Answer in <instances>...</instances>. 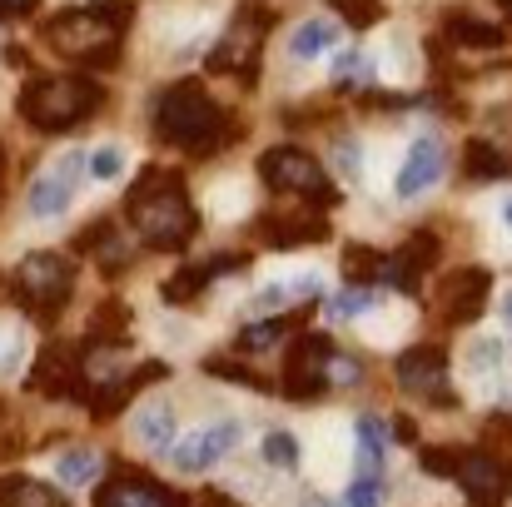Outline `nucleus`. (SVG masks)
I'll return each instance as SVG.
<instances>
[{"mask_svg":"<svg viewBox=\"0 0 512 507\" xmlns=\"http://www.w3.org/2000/svg\"><path fill=\"white\" fill-rule=\"evenodd\" d=\"M130 30V5L125 0H90V5H70L60 15H50L40 25L45 45L65 60L80 65H115V45Z\"/></svg>","mask_w":512,"mask_h":507,"instance_id":"1","label":"nucleus"},{"mask_svg":"<svg viewBox=\"0 0 512 507\" xmlns=\"http://www.w3.org/2000/svg\"><path fill=\"white\" fill-rule=\"evenodd\" d=\"M125 209H130L135 234L150 249H184L199 229V214H194L179 174H170V169H145V179L130 189Z\"/></svg>","mask_w":512,"mask_h":507,"instance_id":"2","label":"nucleus"},{"mask_svg":"<svg viewBox=\"0 0 512 507\" xmlns=\"http://www.w3.org/2000/svg\"><path fill=\"white\" fill-rule=\"evenodd\" d=\"M155 130H160L165 145L184 150V155H209V150H219L224 140H234V135H224V130H229V125H224V110H219L214 95H209L204 85H194V80H179V85H170V90L160 95V105H155Z\"/></svg>","mask_w":512,"mask_h":507,"instance_id":"3","label":"nucleus"},{"mask_svg":"<svg viewBox=\"0 0 512 507\" xmlns=\"http://www.w3.org/2000/svg\"><path fill=\"white\" fill-rule=\"evenodd\" d=\"M100 100H105L100 85L85 80V75H40V80H30L20 90V115L35 130L55 135V130H70V125L90 120L100 110Z\"/></svg>","mask_w":512,"mask_h":507,"instance_id":"4","label":"nucleus"},{"mask_svg":"<svg viewBox=\"0 0 512 507\" xmlns=\"http://www.w3.org/2000/svg\"><path fill=\"white\" fill-rule=\"evenodd\" d=\"M10 289H15V304H20L30 319L50 324V319L65 309L70 289H75V264H70L65 254L35 249V254H25V259L15 264V274H10Z\"/></svg>","mask_w":512,"mask_h":507,"instance_id":"5","label":"nucleus"},{"mask_svg":"<svg viewBox=\"0 0 512 507\" xmlns=\"http://www.w3.org/2000/svg\"><path fill=\"white\" fill-rule=\"evenodd\" d=\"M269 25H274V15H264V10H254V5H244L234 20H229V30L219 35V45L209 50V70L214 75H234V80H254V70H259V50H264V35H269Z\"/></svg>","mask_w":512,"mask_h":507,"instance_id":"6","label":"nucleus"},{"mask_svg":"<svg viewBox=\"0 0 512 507\" xmlns=\"http://www.w3.org/2000/svg\"><path fill=\"white\" fill-rule=\"evenodd\" d=\"M259 174H264V184H269L274 194H299V199L334 204V184H329L324 165H319L314 155L294 150V145H279V150H269V155L259 160Z\"/></svg>","mask_w":512,"mask_h":507,"instance_id":"7","label":"nucleus"},{"mask_svg":"<svg viewBox=\"0 0 512 507\" xmlns=\"http://www.w3.org/2000/svg\"><path fill=\"white\" fill-rule=\"evenodd\" d=\"M453 483L473 507H503L512 498V458L498 453H458Z\"/></svg>","mask_w":512,"mask_h":507,"instance_id":"8","label":"nucleus"},{"mask_svg":"<svg viewBox=\"0 0 512 507\" xmlns=\"http://www.w3.org/2000/svg\"><path fill=\"white\" fill-rule=\"evenodd\" d=\"M398 388L408 393V398H418V403H438V408H453L458 398H453V383H448V358H443V348H408L403 358H398Z\"/></svg>","mask_w":512,"mask_h":507,"instance_id":"9","label":"nucleus"},{"mask_svg":"<svg viewBox=\"0 0 512 507\" xmlns=\"http://www.w3.org/2000/svg\"><path fill=\"white\" fill-rule=\"evenodd\" d=\"M239 438H244V428H239L234 418H219V423H209V428H199V433H189V438H174L170 463L179 473H209L224 453L239 448Z\"/></svg>","mask_w":512,"mask_h":507,"instance_id":"10","label":"nucleus"},{"mask_svg":"<svg viewBox=\"0 0 512 507\" xmlns=\"http://www.w3.org/2000/svg\"><path fill=\"white\" fill-rule=\"evenodd\" d=\"M329 358H334V343L324 334H299V343L289 348V363H284V393L289 398H314L329 388Z\"/></svg>","mask_w":512,"mask_h":507,"instance_id":"11","label":"nucleus"},{"mask_svg":"<svg viewBox=\"0 0 512 507\" xmlns=\"http://www.w3.org/2000/svg\"><path fill=\"white\" fill-rule=\"evenodd\" d=\"M488 304V274L483 269H453L438 289H433V314L443 324H473Z\"/></svg>","mask_w":512,"mask_h":507,"instance_id":"12","label":"nucleus"},{"mask_svg":"<svg viewBox=\"0 0 512 507\" xmlns=\"http://www.w3.org/2000/svg\"><path fill=\"white\" fill-rule=\"evenodd\" d=\"M80 174H85V155H80V150L60 155L55 165L30 184V214H35V219H55V214H65L70 199L80 194Z\"/></svg>","mask_w":512,"mask_h":507,"instance_id":"13","label":"nucleus"},{"mask_svg":"<svg viewBox=\"0 0 512 507\" xmlns=\"http://www.w3.org/2000/svg\"><path fill=\"white\" fill-rule=\"evenodd\" d=\"M95 507H189V498L170 493L165 483H155V478H145V473L120 468V473L95 493Z\"/></svg>","mask_w":512,"mask_h":507,"instance_id":"14","label":"nucleus"},{"mask_svg":"<svg viewBox=\"0 0 512 507\" xmlns=\"http://www.w3.org/2000/svg\"><path fill=\"white\" fill-rule=\"evenodd\" d=\"M30 388L40 398H65V393H80V348L70 343H45L35 368H30Z\"/></svg>","mask_w":512,"mask_h":507,"instance_id":"15","label":"nucleus"},{"mask_svg":"<svg viewBox=\"0 0 512 507\" xmlns=\"http://www.w3.org/2000/svg\"><path fill=\"white\" fill-rule=\"evenodd\" d=\"M438 179H443V140H438V135H418V140L408 145V160L398 169L393 189H398V199H418V194H428Z\"/></svg>","mask_w":512,"mask_h":507,"instance_id":"16","label":"nucleus"},{"mask_svg":"<svg viewBox=\"0 0 512 507\" xmlns=\"http://www.w3.org/2000/svg\"><path fill=\"white\" fill-rule=\"evenodd\" d=\"M433 254H438V239H433V234H413L398 254H388V259H383L378 279H383L388 289H398V294H418L423 269L433 264Z\"/></svg>","mask_w":512,"mask_h":507,"instance_id":"17","label":"nucleus"},{"mask_svg":"<svg viewBox=\"0 0 512 507\" xmlns=\"http://www.w3.org/2000/svg\"><path fill=\"white\" fill-rule=\"evenodd\" d=\"M259 234L274 249H294V244L324 239L329 234V219L324 214H309V209H299V214H269V219H259Z\"/></svg>","mask_w":512,"mask_h":507,"instance_id":"18","label":"nucleus"},{"mask_svg":"<svg viewBox=\"0 0 512 507\" xmlns=\"http://www.w3.org/2000/svg\"><path fill=\"white\" fill-rule=\"evenodd\" d=\"M234 269H244V254H219V259H209V264H184L170 284H165V299H170V304H189V299L204 294L209 279L234 274Z\"/></svg>","mask_w":512,"mask_h":507,"instance_id":"19","label":"nucleus"},{"mask_svg":"<svg viewBox=\"0 0 512 507\" xmlns=\"http://www.w3.org/2000/svg\"><path fill=\"white\" fill-rule=\"evenodd\" d=\"M135 438H140L150 453H170L174 438H179V418H174L170 403H150V408H140V418H135Z\"/></svg>","mask_w":512,"mask_h":507,"instance_id":"20","label":"nucleus"},{"mask_svg":"<svg viewBox=\"0 0 512 507\" xmlns=\"http://www.w3.org/2000/svg\"><path fill=\"white\" fill-rule=\"evenodd\" d=\"M353 438H358V473L363 478H383V463H388V428L378 418H358L353 423Z\"/></svg>","mask_w":512,"mask_h":507,"instance_id":"21","label":"nucleus"},{"mask_svg":"<svg viewBox=\"0 0 512 507\" xmlns=\"http://www.w3.org/2000/svg\"><path fill=\"white\" fill-rule=\"evenodd\" d=\"M0 507H70V498L35 478H0Z\"/></svg>","mask_w":512,"mask_h":507,"instance_id":"22","label":"nucleus"},{"mask_svg":"<svg viewBox=\"0 0 512 507\" xmlns=\"http://www.w3.org/2000/svg\"><path fill=\"white\" fill-rule=\"evenodd\" d=\"M443 35H448L458 50H498V45H503V30L488 25V20H473V15H448V20H443Z\"/></svg>","mask_w":512,"mask_h":507,"instance_id":"23","label":"nucleus"},{"mask_svg":"<svg viewBox=\"0 0 512 507\" xmlns=\"http://www.w3.org/2000/svg\"><path fill=\"white\" fill-rule=\"evenodd\" d=\"M75 244H80V249H100L95 259H100L105 269H125V264H130V254H125V244H120V229H115L110 219H95Z\"/></svg>","mask_w":512,"mask_h":507,"instance_id":"24","label":"nucleus"},{"mask_svg":"<svg viewBox=\"0 0 512 507\" xmlns=\"http://www.w3.org/2000/svg\"><path fill=\"white\" fill-rule=\"evenodd\" d=\"M334 40H339V25H334V20H304V25L289 35V55H294V60H314V55L334 50Z\"/></svg>","mask_w":512,"mask_h":507,"instance_id":"25","label":"nucleus"},{"mask_svg":"<svg viewBox=\"0 0 512 507\" xmlns=\"http://www.w3.org/2000/svg\"><path fill=\"white\" fill-rule=\"evenodd\" d=\"M463 165H468V174L473 179H503L508 174V155H498L488 140H468V150H463Z\"/></svg>","mask_w":512,"mask_h":507,"instance_id":"26","label":"nucleus"},{"mask_svg":"<svg viewBox=\"0 0 512 507\" xmlns=\"http://www.w3.org/2000/svg\"><path fill=\"white\" fill-rule=\"evenodd\" d=\"M289 319H279V314H269V319H259V324H249L244 334H239V348L244 353H259V348H279L284 338H289Z\"/></svg>","mask_w":512,"mask_h":507,"instance_id":"27","label":"nucleus"},{"mask_svg":"<svg viewBox=\"0 0 512 507\" xmlns=\"http://www.w3.org/2000/svg\"><path fill=\"white\" fill-rule=\"evenodd\" d=\"M55 473H60V483H65V488H85V483L100 473V458H95V453H85V448H75V453H65V458L55 463Z\"/></svg>","mask_w":512,"mask_h":507,"instance_id":"28","label":"nucleus"},{"mask_svg":"<svg viewBox=\"0 0 512 507\" xmlns=\"http://www.w3.org/2000/svg\"><path fill=\"white\" fill-rule=\"evenodd\" d=\"M378 269H383V259H378L373 249H363V244H348V249H343V274H348L353 284H373Z\"/></svg>","mask_w":512,"mask_h":507,"instance_id":"29","label":"nucleus"},{"mask_svg":"<svg viewBox=\"0 0 512 507\" xmlns=\"http://www.w3.org/2000/svg\"><path fill=\"white\" fill-rule=\"evenodd\" d=\"M264 463L294 473V468H299V438H294V433H269V438H264Z\"/></svg>","mask_w":512,"mask_h":507,"instance_id":"30","label":"nucleus"},{"mask_svg":"<svg viewBox=\"0 0 512 507\" xmlns=\"http://www.w3.org/2000/svg\"><path fill=\"white\" fill-rule=\"evenodd\" d=\"M368 309H373V289H368V284H353V289H343L339 299L329 304V314H334V319H363Z\"/></svg>","mask_w":512,"mask_h":507,"instance_id":"31","label":"nucleus"},{"mask_svg":"<svg viewBox=\"0 0 512 507\" xmlns=\"http://www.w3.org/2000/svg\"><path fill=\"white\" fill-rule=\"evenodd\" d=\"M334 10H339L353 30H368V25H378V15H383L378 0H334Z\"/></svg>","mask_w":512,"mask_h":507,"instance_id":"32","label":"nucleus"},{"mask_svg":"<svg viewBox=\"0 0 512 507\" xmlns=\"http://www.w3.org/2000/svg\"><path fill=\"white\" fill-rule=\"evenodd\" d=\"M378 503H383V478H363V473H358V478L348 483V493H343L339 507H378Z\"/></svg>","mask_w":512,"mask_h":507,"instance_id":"33","label":"nucleus"},{"mask_svg":"<svg viewBox=\"0 0 512 507\" xmlns=\"http://www.w3.org/2000/svg\"><path fill=\"white\" fill-rule=\"evenodd\" d=\"M368 80V55L363 50H343L334 60V85H363Z\"/></svg>","mask_w":512,"mask_h":507,"instance_id":"34","label":"nucleus"},{"mask_svg":"<svg viewBox=\"0 0 512 507\" xmlns=\"http://www.w3.org/2000/svg\"><path fill=\"white\" fill-rule=\"evenodd\" d=\"M120 169H125V150H120V145H100V150L90 155V174H95V179H120Z\"/></svg>","mask_w":512,"mask_h":507,"instance_id":"35","label":"nucleus"},{"mask_svg":"<svg viewBox=\"0 0 512 507\" xmlns=\"http://www.w3.org/2000/svg\"><path fill=\"white\" fill-rule=\"evenodd\" d=\"M483 438H488V443H503V453H512V413H503V418H488Z\"/></svg>","mask_w":512,"mask_h":507,"instance_id":"36","label":"nucleus"},{"mask_svg":"<svg viewBox=\"0 0 512 507\" xmlns=\"http://www.w3.org/2000/svg\"><path fill=\"white\" fill-rule=\"evenodd\" d=\"M20 363V334L15 329H0V373H10Z\"/></svg>","mask_w":512,"mask_h":507,"instance_id":"37","label":"nucleus"},{"mask_svg":"<svg viewBox=\"0 0 512 507\" xmlns=\"http://www.w3.org/2000/svg\"><path fill=\"white\" fill-rule=\"evenodd\" d=\"M334 160H339V169L353 174V169H358V150H353V145H339V150H334Z\"/></svg>","mask_w":512,"mask_h":507,"instance_id":"38","label":"nucleus"},{"mask_svg":"<svg viewBox=\"0 0 512 507\" xmlns=\"http://www.w3.org/2000/svg\"><path fill=\"white\" fill-rule=\"evenodd\" d=\"M35 10V0H0V15H25Z\"/></svg>","mask_w":512,"mask_h":507,"instance_id":"39","label":"nucleus"},{"mask_svg":"<svg viewBox=\"0 0 512 507\" xmlns=\"http://www.w3.org/2000/svg\"><path fill=\"white\" fill-rule=\"evenodd\" d=\"M204 507H239L229 493H204Z\"/></svg>","mask_w":512,"mask_h":507,"instance_id":"40","label":"nucleus"},{"mask_svg":"<svg viewBox=\"0 0 512 507\" xmlns=\"http://www.w3.org/2000/svg\"><path fill=\"white\" fill-rule=\"evenodd\" d=\"M503 319H508V329H512V294L503 299Z\"/></svg>","mask_w":512,"mask_h":507,"instance_id":"41","label":"nucleus"},{"mask_svg":"<svg viewBox=\"0 0 512 507\" xmlns=\"http://www.w3.org/2000/svg\"><path fill=\"white\" fill-rule=\"evenodd\" d=\"M503 219H508V229H512V199H508V204H503Z\"/></svg>","mask_w":512,"mask_h":507,"instance_id":"42","label":"nucleus"},{"mask_svg":"<svg viewBox=\"0 0 512 507\" xmlns=\"http://www.w3.org/2000/svg\"><path fill=\"white\" fill-rule=\"evenodd\" d=\"M304 507H329V503H324V498H309V503H304Z\"/></svg>","mask_w":512,"mask_h":507,"instance_id":"43","label":"nucleus"},{"mask_svg":"<svg viewBox=\"0 0 512 507\" xmlns=\"http://www.w3.org/2000/svg\"><path fill=\"white\" fill-rule=\"evenodd\" d=\"M498 5H503V10H512V0H498Z\"/></svg>","mask_w":512,"mask_h":507,"instance_id":"44","label":"nucleus"},{"mask_svg":"<svg viewBox=\"0 0 512 507\" xmlns=\"http://www.w3.org/2000/svg\"><path fill=\"white\" fill-rule=\"evenodd\" d=\"M0 169H5V150H0Z\"/></svg>","mask_w":512,"mask_h":507,"instance_id":"45","label":"nucleus"}]
</instances>
